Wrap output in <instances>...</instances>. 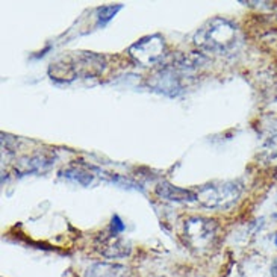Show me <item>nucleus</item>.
I'll use <instances>...</instances> for the list:
<instances>
[{
	"mask_svg": "<svg viewBox=\"0 0 277 277\" xmlns=\"http://www.w3.org/2000/svg\"><path fill=\"white\" fill-rule=\"evenodd\" d=\"M205 62L206 58L202 55H181L171 62L161 64V67L153 70L147 79V85L153 91L170 97L179 95L192 79L194 73Z\"/></svg>",
	"mask_w": 277,
	"mask_h": 277,
	"instance_id": "obj_1",
	"label": "nucleus"
},
{
	"mask_svg": "<svg viewBox=\"0 0 277 277\" xmlns=\"http://www.w3.org/2000/svg\"><path fill=\"white\" fill-rule=\"evenodd\" d=\"M106 67L105 58L91 52H71L58 59L49 68L53 81L71 82L77 77H92L102 74Z\"/></svg>",
	"mask_w": 277,
	"mask_h": 277,
	"instance_id": "obj_2",
	"label": "nucleus"
},
{
	"mask_svg": "<svg viewBox=\"0 0 277 277\" xmlns=\"http://www.w3.org/2000/svg\"><path fill=\"white\" fill-rule=\"evenodd\" d=\"M194 43L199 49L209 53H227L236 43V28L226 18H211L195 32Z\"/></svg>",
	"mask_w": 277,
	"mask_h": 277,
	"instance_id": "obj_3",
	"label": "nucleus"
},
{
	"mask_svg": "<svg viewBox=\"0 0 277 277\" xmlns=\"http://www.w3.org/2000/svg\"><path fill=\"white\" fill-rule=\"evenodd\" d=\"M243 191L240 182H214L203 185L197 191V202L208 209H227L238 202Z\"/></svg>",
	"mask_w": 277,
	"mask_h": 277,
	"instance_id": "obj_4",
	"label": "nucleus"
},
{
	"mask_svg": "<svg viewBox=\"0 0 277 277\" xmlns=\"http://www.w3.org/2000/svg\"><path fill=\"white\" fill-rule=\"evenodd\" d=\"M216 235V221L205 216H188L182 224V236L185 243L197 250H206L212 246Z\"/></svg>",
	"mask_w": 277,
	"mask_h": 277,
	"instance_id": "obj_5",
	"label": "nucleus"
},
{
	"mask_svg": "<svg viewBox=\"0 0 277 277\" xmlns=\"http://www.w3.org/2000/svg\"><path fill=\"white\" fill-rule=\"evenodd\" d=\"M167 53V46L161 35H149L129 47V55L141 67H153L159 64Z\"/></svg>",
	"mask_w": 277,
	"mask_h": 277,
	"instance_id": "obj_6",
	"label": "nucleus"
},
{
	"mask_svg": "<svg viewBox=\"0 0 277 277\" xmlns=\"http://www.w3.org/2000/svg\"><path fill=\"white\" fill-rule=\"evenodd\" d=\"M156 195L159 199L168 200V202H176V203H192L197 202V194L191 189H185V188H179L174 186L170 182H159L154 188Z\"/></svg>",
	"mask_w": 277,
	"mask_h": 277,
	"instance_id": "obj_7",
	"label": "nucleus"
},
{
	"mask_svg": "<svg viewBox=\"0 0 277 277\" xmlns=\"http://www.w3.org/2000/svg\"><path fill=\"white\" fill-rule=\"evenodd\" d=\"M97 247H98V251H100L105 258H124V256L130 253V247L120 238V236L114 233L102 236Z\"/></svg>",
	"mask_w": 277,
	"mask_h": 277,
	"instance_id": "obj_8",
	"label": "nucleus"
},
{
	"mask_svg": "<svg viewBox=\"0 0 277 277\" xmlns=\"http://www.w3.org/2000/svg\"><path fill=\"white\" fill-rule=\"evenodd\" d=\"M53 164V159L46 154H35V156H25L22 157L17 165L15 171L20 173V176H25L29 173H38V171H44Z\"/></svg>",
	"mask_w": 277,
	"mask_h": 277,
	"instance_id": "obj_9",
	"label": "nucleus"
},
{
	"mask_svg": "<svg viewBox=\"0 0 277 277\" xmlns=\"http://www.w3.org/2000/svg\"><path fill=\"white\" fill-rule=\"evenodd\" d=\"M124 273L123 267L111 264H95L88 270L87 277H122Z\"/></svg>",
	"mask_w": 277,
	"mask_h": 277,
	"instance_id": "obj_10",
	"label": "nucleus"
},
{
	"mask_svg": "<svg viewBox=\"0 0 277 277\" xmlns=\"http://www.w3.org/2000/svg\"><path fill=\"white\" fill-rule=\"evenodd\" d=\"M62 176L65 177V179L77 182L79 185H82V186H88L92 182V179H94V176L91 173L77 170V168H67V170L62 171Z\"/></svg>",
	"mask_w": 277,
	"mask_h": 277,
	"instance_id": "obj_11",
	"label": "nucleus"
},
{
	"mask_svg": "<svg viewBox=\"0 0 277 277\" xmlns=\"http://www.w3.org/2000/svg\"><path fill=\"white\" fill-rule=\"evenodd\" d=\"M123 8V5H106L97 8V26H105L117 15V12Z\"/></svg>",
	"mask_w": 277,
	"mask_h": 277,
	"instance_id": "obj_12",
	"label": "nucleus"
},
{
	"mask_svg": "<svg viewBox=\"0 0 277 277\" xmlns=\"http://www.w3.org/2000/svg\"><path fill=\"white\" fill-rule=\"evenodd\" d=\"M124 232V223L122 221V218L118 215L112 216V223H111V233L114 235H120Z\"/></svg>",
	"mask_w": 277,
	"mask_h": 277,
	"instance_id": "obj_13",
	"label": "nucleus"
},
{
	"mask_svg": "<svg viewBox=\"0 0 277 277\" xmlns=\"http://www.w3.org/2000/svg\"><path fill=\"white\" fill-rule=\"evenodd\" d=\"M274 271H277V264H276V267H274Z\"/></svg>",
	"mask_w": 277,
	"mask_h": 277,
	"instance_id": "obj_14",
	"label": "nucleus"
},
{
	"mask_svg": "<svg viewBox=\"0 0 277 277\" xmlns=\"http://www.w3.org/2000/svg\"><path fill=\"white\" fill-rule=\"evenodd\" d=\"M276 246H277V235H276Z\"/></svg>",
	"mask_w": 277,
	"mask_h": 277,
	"instance_id": "obj_15",
	"label": "nucleus"
}]
</instances>
